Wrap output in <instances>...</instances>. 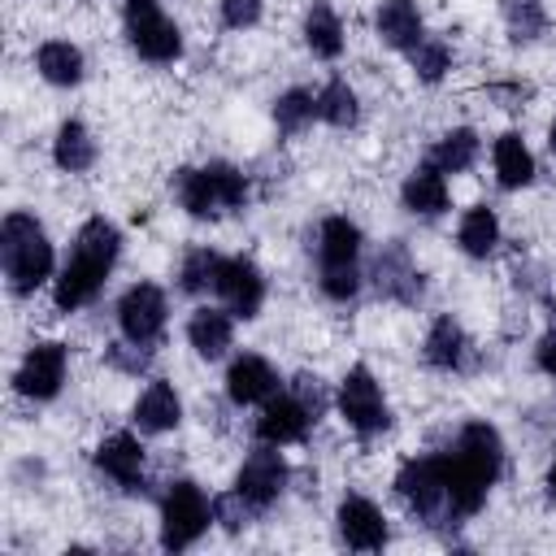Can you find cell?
<instances>
[{"instance_id":"14","label":"cell","mask_w":556,"mask_h":556,"mask_svg":"<svg viewBox=\"0 0 556 556\" xmlns=\"http://www.w3.org/2000/svg\"><path fill=\"white\" fill-rule=\"evenodd\" d=\"M334 521H339V539L348 547H356V552H378L387 543V517L365 495H343Z\"/></svg>"},{"instance_id":"3","label":"cell","mask_w":556,"mask_h":556,"mask_svg":"<svg viewBox=\"0 0 556 556\" xmlns=\"http://www.w3.org/2000/svg\"><path fill=\"white\" fill-rule=\"evenodd\" d=\"M0 261H4V278L17 295L35 291L39 282H48L52 274V243L43 235V226L30 213H9L0 226Z\"/></svg>"},{"instance_id":"15","label":"cell","mask_w":556,"mask_h":556,"mask_svg":"<svg viewBox=\"0 0 556 556\" xmlns=\"http://www.w3.org/2000/svg\"><path fill=\"white\" fill-rule=\"evenodd\" d=\"M374 282H378L382 295H391V300H400V304H413V300L421 295V269L413 265V256H408V248H404L400 239L378 252V261H374Z\"/></svg>"},{"instance_id":"18","label":"cell","mask_w":556,"mask_h":556,"mask_svg":"<svg viewBox=\"0 0 556 556\" xmlns=\"http://www.w3.org/2000/svg\"><path fill=\"white\" fill-rule=\"evenodd\" d=\"M96 465H100L117 486H126V491H139V486H143V447H139V439L126 434V430L109 434V439L96 447Z\"/></svg>"},{"instance_id":"2","label":"cell","mask_w":556,"mask_h":556,"mask_svg":"<svg viewBox=\"0 0 556 556\" xmlns=\"http://www.w3.org/2000/svg\"><path fill=\"white\" fill-rule=\"evenodd\" d=\"M117 252H122V235H117L113 222H104V217L83 222V230L74 235L70 261L61 265L56 291H52V295H56V308H61V313H74V308L91 304L96 291L104 287V278H109V269H113V261H117Z\"/></svg>"},{"instance_id":"19","label":"cell","mask_w":556,"mask_h":556,"mask_svg":"<svg viewBox=\"0 0 556 556\" xmlns=\"http://www.w3.org/2000/svg\"><path fill=\"white\" fill-rule=\"evenodd\" d=\"M374 26H378L382 43L404 48V52H413V48L426 39V35H421V13H417V4H413V0H382V4H378Z\"/></svg>"},{"instance_id":"1","label":"cell","mask_w":556,"mask_h":556,"mask_svg":"<svg viewBox=\"0 0 556 556\" xmlns=\"http://www.w3.org/2000/svg\"><path fill=\"white\" fill-rule=\"evenodd\" d=\"M443 460V486H447V517H473L491 491V482L504 469V443L495 434V426L486 421H469L456 443L447 452H439Z\"/></svg>"},{"instance_id":"24","label":"cell","mask_w":556,"mask_h":556,"mask_svg":"<svg viewBox=\"0 0 556 556\" xmlns=\"http://www.w3.org/2000/svg\"><path fill=\"white\" fill-rule=\"evenodd\" d=\"M35 65H39V74H43L52 87H74V83H83V52H78L74 43H65V39L39 43Z\"/></svg>"},{"instance_id":"20","label":"cell","mask_w":556,"mask_h":556,"mask_svg":"<svg viewBox=\"0 0 556 556\" xmlns=\"http://www.w3.org/2000/svg\"><path fill=\"white\" fill-rule=\"evenodd\" d=\"M404 208L408 213H421V217H434L447 208V178L434 161L417 165L408 178H404Z\"/></svg>"},{"instance_id":"29","label":"cell","mask_w":556,"mask_h":556,"mask_svg":"<svg viewBox=\"0 0 556 556\" xmlns=\"http://www.w3.org/2000/svg\"><path fill=\"white\" fill-rule=\"evenodd\" d=\"M317 117L330 122V126H356L361 117V104H356V91L343 83V78H330L321 91H317Z\"/></svg>"},{"instance_id":"12","label":"cell","mask_w":556,"mask_h":556,"mask_svg":"<svg viewBox=\"0 0 556 556\" xmlns=\"http://www.w3.org/2000/svg\"><path fill=\"white\" fill-rule=\"evenodd\" d=\"M61 382H65V348L61 343H35L13 374V387L26 400H52L61 391Z\"/></svg>"},{"instance_id":"6","label":"cell","mask_w":556,"mask_h":556,"mask_svg":"<svg viewBox=\"0 0 556 556\" xmlns=\"http://www.w3.org/2000/svg\"><path fill=\"white\" fill-rule=\"evenodd\" d=\"M208 521H213V508H208L204 491L195 482H187V478L174 482L165 491V500H161V547L165 552L191 547L208 530Z\"/></svg>"},{"instance_id":"7","label":"cell","mask_w":556,"mask_h":556,"mask_svg":"<svg viewBox=\"0 0 556 556\" xmlns=\"http://www.w3.org/2000/svg\"><path fill=\"white\" fill-rule=\"evenodd\" d=\"M122 22H126V39H130V48H135L143 61L169 65V61L182 56V35H178V26L161 13L156 0H126Z\"/></svg>"},{"instance_id":"37","label":"cell","mask_w":556,"mask_h":556,"mask_svg":"<svg viewBox=\"0 0 556 556\" xmlns=\"http://www.w3.org/2000/svg\"><path fill=\"white\" fill-rule=\"evenodd\" d=\"M534 356H539V369L556 378V326H552V330H547V334L539 339V348H534Z\"/></svg>"},{"instance_id":"22","label":"cell","mask_w":556,"mask_h":556,"mask_svg":"<svg viewBox=\"0 0 556 556\" xmlns=\"http://www.w3.org/2000/svg\"><path fill=\"white\" fill-rule=\"evenodd\" d=\"M178 417H182V404H178L174 387L169 382H148V391L135 404V426L148 430V434H165V430L178 426Z\"/></svg>"},{"instance_id":"31","label":"cell","mask_w":556,"mask_h":556,"mask_svg":"<svg viewBox=\"0 0 556 556\" xmlns=\"http://www.w3.org/2000/svg\"><path fill=\"white\" fill-rule=\"evenodd\" d=\"M313 117H317V96L304 91V87H291V91H282V96L274 100V122H278L282 135L304 130Z\"/></svg>"},{"instance_id":"23","label":"cell","mask_w":556,"mask_h":556,"mask_svg":"<svg viewBox=\"0 0 556 556\" xmlns=\"http://www.w3.org/2000/svg\"><path fill=\"white\" fill-rule=\"evenodd\" d=\"M230 334H235V326H230V313H222V308H195L187 321V339L204 361H217L230 348Z\"/></svg>"},{"instance_id":"8","label":"cell","mask_w":556,"mask_h":556,"mask_svg":"<svg viewBox=\"0 0 556 556\" xmlns=\"http://www.w3.org/2000/svg\"><path fill=\"white\" fill-rule=\"evenodd\" d=\"M339 413H343V421H348L356 434H365V439H374V434H382V430L391 426L382 387L374 382V374H369L365 365H352V369L343 374V382H339Z\"/></svg>"},{"instance_id":"33","label":"cell","mask_w":556,"mask_h":556,"mask_svg":"<svg viewBox=\"0 0 556 556\" xmlns=\"http://www.w3.org/2000/svg\"><path fill=\"white\" fill-rule=\"evenodd\" d=\"M504 22H508V35L513 43H530L543 35L547 26V13L539 0H504Z\"/></svg>"},{"instance_id":"10","label":"cell","mask_w":556,"mask_h":556,"mask_svg":"<svg viewBox=\"0 0 556 556\" xmlns=\"http://www.w3.org/2000/svg\"><path fill=\"white\" fill-rule=\"evenodd\" d=\"M117 321L130 343H156V334L165 330V291L156 282H135L117 304Z\"/></svg>"},{"instance_id":"16","label":"cell","mask_w":556,"mask_h":556,"mask_svg":"<svg viewBox=\"0 0 556 556\" xmlns=\"http://www.w3.org/2000/svg\"><path fill=\"white\" fill-rule=\"evenodd\" d=\"M313 421H317V417H313L295 395H274V400L265 404L261 421H256V434H261V443L282 447V443H300Z\"/></svg>"},{"instance_id":"11","label":"cell","mask_w":556,"mask_h":556,"mask_svg":"<svg viewBox=\"0 0 556 556\" xmlns=\"http://www.w3.org/2000/svg\"><path fill=\"white\" fill-rule=\"evenodd\" d=\"M235 317H256L265 304V278L248 256H222L217 287H213Z\"/></svg>"},{"instance_id":"27","label":"cell","mask_w":556,"mask_h":556,"mask_svg":"<svg viewBox=\"0 0 556 556\" xmlns=\"http://www.w3.org/2000/svg\"><path fill=\"white\" fill-rule=\"evenodd\" d=\"M491 161H495V178H500V187H526V182L534 178V156H530V148L521 143V135H513V130L495 139Z\"/></svg>"},{"instance_id":"25","label":"cell","mask_w":556,"mask_h":556,"mask_svg":"<svg viewBox=\"0 0 556 556\" xmlns=\"http://www.w3.org/2000/svg\"><path fill=\"white\" fill-rule=\"evenodd\" d=\"M304 43L321 61H334L343 52V26H339V17H334V9L326 0H313V9L304 17Z\"/></svg>"},{"instance_id":"36","label":"cell","mask_w":556,"mask_h":556,"mask_svg":"<svg viewBox=\"0 0 556 556\" xmlns=\"http://www.w3.org/2000/svg\"><path fill=\"white\" fill-rule=\"evenodd\" d=\"M291 395H295L313 417H321V413H326V391H321V382H317V378H308V374H304V378H295Z\"/></svg>"},{"instance_id":"30","label":"cell","mask_w":556,"mask_h":556,"mask_svg":"<svg viewBox=\"0 0 556 556\" xmlns=\"http://www.w3.org/2000/svg\"><path fill=\"white\" fill-rule=\"evenodd\" d=\"M443 174H460V169H469L473 161H478V135L469 130V126H456V130H447L439 143H434V156H430Z\"/></svg>"},{"instance_id":"26","label":"cell","mask_w":556,"mask_h":556,"mask_svg":"<svg viewBox=\"0 0 556 556\" xmlns=\"http://www.w3.org/2000/svg\"><path fill=\"white\" fill-rule=\"evenodd\" d=\"M52 156H56V165L61 169H70V174H83V169H91V161H96V139H91V130L83 126V122H61V130H56V139H52Z\"/></svg>"},{"instance_id":"4","label":"cell","mask_w":556,"mask_h":556,"mask_svg":"<svg viewBox=\"0 0 556 556\" xmlns=\"http://www.w3.org/2000/svg\"><path fill=\"white\" fill-rule=\"evenodd\" d=\"M174 195L191 217L204 222V217H222V213L239 208L248 200V178L235 165L213 161V165H200V169H178L174 174Z\"/></svg>"},{"instance_id":"34","label":"cell","mask_w":556,"mask_h":556,"mask_svg":"<svg viewBox=\"0 0 556 556\" xmlns=\"http://www.w3.org/2000/svg\"><path fill=\"white\" fill-rule=\"evenodd\" d=\"M408 56H413V74H417L421 83H439V78L452 70V48H447L443 39H421Z\"/></svg>"},{"instance_id":"39","label":"cell","mask_w":556,"mask_h":556,"mask_svg":"<svg viewBox=\"0 0 556 556\" xmlns=\"http://www.w3.org/2000/svg\"><path fill=\"white\" fill-rule=\"evenodd\" d=\"M547 143H552V152H556V122H552V130H547Z\"/></svg>"},{"instance_id":"9","label":"cell","mask_w":556,"mask_h":556,"mask_svg":"<svg viewBox=\"0 0 556 556\" xmlns=\"http://www.w3.org/2000/svg\"><path fill=\"white\" fill-rule=\"evenodd\" d=\"M395 491H400V500L417 517H426V521L447 517V486H443V460L439 456H413V460H404L400 473H395Z\"/></svg>"},{"instance_id":"38","label":"cell","mask_w":556,"mask_h":556,"mask_svg":"<svg viewBox=\"0 0 556 556\" xmlns=\"http://www.w3.org/2000/svg\"><path fill=\"white\" fill-rule=\"evenodd\" d=\"M547 495L556 500V460H552V469H547Z\"/></svg>"},{"instance_id":"21","label":"cell","mask_w":556,"mask_h":556,"mask_svg":"<svg viewBox=\"0 0 556 556\" xmlns=\"http://www.w3.org/2000/svg\"><path fill=\"white\" fill-rule=\"evenodd\" d=\"M469 334L452 321V317H434L430 334H426V365L434 369H465L469 365Z\"/></svg>"},{"instance_id":"35","label":"cell","mask_w":556,"mask_h":556,"mask_svg":"<svg viewBox=\"0 0 556 556\" xmlns=\"http://www.w3.org/2000/svg\"><path fill=\"white\" fill-rule=\"evenodd\" d=\"M256 17H261V0H222V22L230 30L256 26Z\"/></svg>"},{"instance_id":"17","label":"cell","mask_w":556,"mask_h":556,"mask_svg":"<svg viewBox=\"0 0 556 556\" xmlns=\"http://www.w3.org/2000/svg\"><path fill=\"white\" fill-rule=\"evenodd\" d=\"M226 391H230L235 404H269L278 395V374H274V365L265 356H252L248 352V356H239L230 365Z\"/></svg>"},{"instance_id":"32","label":"cell","mask_w":556,"mask_h":556,"mask_svg":"<svg viewBox=\"0 0 556 556\" xmlns=\"http://www.w3.org/2000/svg\"><path fill=\"white\" fill-rule=\"evenodd\" d=\"M217 269H222V256L217 252H208V248H191L187 256H182V269H178V287L182 291H208V287H217Z\"/></svg>"},{"instance_id":"13","label":"cell","mask_w":556,"mask_h":556,"mask_svg":"<svg viewBox=\"0 0 556 556\" xmlns=\"http://www.w3.org/2000/svg\"><path fill=\"white\" fill-rule=\"evenodd\" d=\"M282 486H287V465H282V456L274 452V443H269V447H256V452L243 460L239 478H235V491H239L256 513H265V508L282 495Z\"/></svg>"},{"instance_id":"5","label":"cell","mask_w":556,"mask_h":556,"mask_svg":"<svg viewBox=\"0 0 556 556\" xmlns=\"http://www.w3.org/2000/svg\"><path fill=\"white\" fill-rule=\"evenodd\" d=\"M361 230L348 217H326L317 235V265H321V291L330 300H352L361 287Z\"/></svg>"},{"instance_id":"28","label":"cell","mask_w":556,"mask_h":556,"mask_svg":"<svg viewBox=\"0 0 556 556\" xmlns=\"http://www.w3.org/2000/svg\"><path fill=\"white\" fill-rule=\"evenodd\" d=\"M456 243L469 252V256H491L495 243H500V222L486 204H473L465 217H460V230H456Z\"/></svg>"}]
</instances>
